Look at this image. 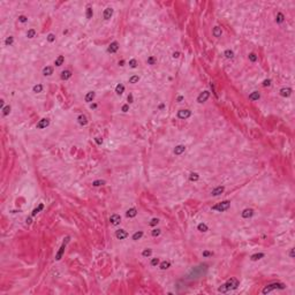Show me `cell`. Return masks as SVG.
Here are the masks:
<instances>
[{"label":"cell","instance_id":"1","mask_svg":"<svg viewBox=\"0 0 295 295\" xmlns=\"http://www.w3.org/2000/svg\"><path fill=\"white\" fill-rule=\"evenodd\" d=\"M237 286H239V281L236 280L235 278H231L230 280H227L225 284H223L218 288V292H220V293H227L230 290H233V289L237 288Z\"/></svg>","mask_w":295,"mask_h":295},{"label":"cell","instance_id":"2","mask_svg":"<svg viewBox=\"0 0 295 295\" xmlns=\"http://www.w3.org/2000/svg\"><path fill=\"white\" fill-rule=\"evenodd\" d=\"M285 288V285L281 284V282H274V284H271V285H268L265 286L264 289H263V294H268L270 292H272L273 289H284Z\"/></svg>","mask_w":295,"mask_h":295},{"label":"cell","instance_id":"3","mask_svg":"<svg viewBox=\"0 0 295 295\" xmlns=\"http://www.w3.org/2000/svg\"><path fill=\"white\" fill-rule=\"evenodd\" d=\"M231 206V203L228 201H225V202H221V203L217 204V205H213L212 206V210L213 211H218V212H223V211L228 210Z\"/></svg>","mask_w":295,"mask_h":295},{"label":"cell","instance_id":"4","mask_svg":"<svg viewBox=\"0 0 295 295\" xmlns=\"http://www.w3.org/2000/svg\"><path fill=\"white\" fill-rule=\"evenodd\" d=\"M68 241H69V237H66L65 242L62 243V246L60 247V250H59V251H58V254H57V256H55V261H60V259H61V257H62V255H64V252H65L66 246H67V243H68Z\"/></svg>","mask_w":295,"mask_h":295},{"label":"cell","instance_id":"5","mask_svg":"<svg viewBox=\"0 0 295 295\" xmlns=\"http://www.w3.org/2000/svg\"><path fill=\"white\" fill-rule=\"evenodd\" d=\"M190 115H191V112L189 110H180L177 112V118L181 119V120H186V119L189 118Z\"/></svg>","mask_w":295,"mask_h":295},{"label":"cell","instance_id":"6","mask_svg":"<svg viewBox=\"0 0 295 295\" xmlns=\"http://www.w3.org/2000/svg\"><path fill=\"white\" fill-rule=\"evenodd\" d=\"M209 97H210V92H209V91H203L202 93H199V96L197 97V102L202 104V103H204V102H206Z\"/></svg>","mask_w":295,"mask_h":295},{"label":"cell","instance_id":"7","mask_svg":"<svg viewBox=\"0 0 295 295\" xmlns=\"http://www.w3.org/2000/svg\"><path fill=\"white\" fill-rule=\"evenodd\" d=\"M115 236H117V239H119V240H123V239H126L128 236V233L125 230H118L115 232Z\"/></svg>","mask_w":295,"mask_h":295},{"label":"cell","instance_id":"8","mask_svg":"<svg viewBox=\"0 0 295 295\" xmlns=\"http://www.w3.org/2000/svg\"><path fill=\"white\" fill-rule=\"evenodd\" d=\"M118 50H119L118 42H113V43H111L110 46H108V48H107V51H108L110 53H115Z\"/></svg>","mask_w":295,"mask_h":295},{"label":"cell","instance_id":"9","mask_svg":"<svg viewBox=\"0 0 295 295\" xmlns=\"http://www.w3.org/2000/svg\"><path fill=\"white\" fill-rule=\"evenodd\" d=\"M48 125H50V120L48 119H42V120H39V122L37 123V128H39V129L46 128Z\"/></svg>","mask_w":295,"mask_h":295},{"label":"cell","instance_id":"10","mask_svg":"<svg viewBox=\"0 0 295 295\" xmlns=\"http://www.w3.org/2000/svg\"><path fill=\"white\" fill-rule=\"evenodd\" d=\"M110 221H111L112 225H119L120 221H121V217L119 215H112L111 218H110Z\"/></svg>","mask_w":295,"mask_h":295},{"label":"cell","instance_id":"11","mask_svg":"<svg viewBox=\"0 0 295 295\" xmlns=\"http://www.w3.org/2000/svg\"><path fill=\"white\" fill-rule=\"evenodd\" d=\"M112 15H113V9H112L111 7H107L105 11H104V14H103L104 19L105 20H110L112 17Z\"/></svg>","mask_w":295,"mask_h":295},{"label":"cell","instance_id":"12","mask_svg":"<svg viewBox=\"0 0 295 295\" xmlns=\"http://www.w3.org/2000/svg\"><path fill=\"white\" fill-rule=\"evenodd\" d=\"M290 95H292V89L290 88H282V89H280V96L289 97Z\"/></svg>","mask_w":295,"mask_h":295},{"label":"cell","instance_id":"13","mask_svg":"<svg viewBox=\"0 0 295 295\" xmlns=\"http://www.w3.org/2000/svg\"><path fill=\"white\" fill-rule=\"evenodd\" d=\"M241 215H242L243 218H250V217L254 215V210L252 209H244Z\"/></svg>","mask_w":295,"mask_h":295},{"label":"cell","instance_id":"14","mask_svg":"<svg viewBox=\"0 0 295 295\" xmlns=\"http://www.w3.org/2000/svg\"><path fill=\"white\" fill-rule=\"evenodd\" d=\"M127 217L128 218H134V217H136V215H137V210L135 209V208H131V209H129V210H127Z\"/></svg>","mask_w":295,"mask_h":295},{"label":"cell","instance_id":"15","mask_svg":"<svg viewBox=\"0 0 295 295\" xmlns=\"http://www.w3.org/2000/svg\"><path fill=\"white\" fill-rule=\"evenodd\" d=\"M184 150H186V146L184 145H177V146H175V149H174V153L179 156V155L183 153Z\"/></svg>","mask_w":295,"mask_h":295},{"label":"cell","instance_id":"16","mask_svg":"<svg viewBox=\"0 0 295 295\" xmlns=\"http://www.w3.org/2000/svg\"><path fill=\"white\" fill-rule=\"evenodd\" d=\"M224 190H225L224 187H217V188H215V189L212 190V195L213 196H219L220 194L224 193Z\"/></svg>","mask_w":295,"mask_h":295},{"label":"cell","instance_id":"17","mask_svg":"<svg viewBox=\"0 0 295 295\" xmlns=\"http://www.w3.org/2000/svg\"><path fill=\"white\" fill-rule=\"evenodd\" d=\"M95 96H96V93H95L93 91L88 92V93L85 95V102H86V103H90V102H92V100H93V98H95Z\"/></svg>","mask_w":295,"mask_h":295},{"label":"cell","instance_id":"18","mask_svg":"<svg viewBox=\"0 0 295 295\" xmlns=\"http://www.w3.org/2000/svg\"><path fill=\"white\" fill-rule=\"evenodd\" d=\"M72 77V72L70 70H64V72L61 73V79L62 80H68V79H70Z\"/></svg>","mask_w":295,"mask_h":295},{"label":"cell","instance_id":"19","mask_svg":"<svg viewBox=\"0 0 295 295\" xmlns=\"http://www.w3.org/2000/svg\"><path fill=\"white\" fill-rule=\"evenodd\" d=\"M43 74H44L45 76H50V75H52V74H53V68H52V67H50V66H46L45 68L43 69Z\"/></svg>","mask_w":295,"mask_h":295},{"label":"cell","instance_id":"20","mask_svg":"<svg viewBox=\"0 0 295 295\" xmlns=\"http://www.w3.org/2000/svg\"><path fill=\"white\" fill-rule=\"evenodd\" d=\"M77 120H79V123L82 126H85L86 123H88V119H86V117L85 115H83V114H81L79 118H77Z\"/></svg>","mask_w":295,"mask_h":295},{"label":"cell","instance_id":"21","mask_svg":"<svg viewBox=\"0 0 295 295\" xmlns=\"http://www.w3.org/2000/svg\"><path fill=\"white\" fill-rule=\"evenodd\" d=\"M259 97H261V95H259V92H257V91H254L252 93H250L249 95L250 100H258Z\"/></svg>","mask_w":295,"mask_h":295},{"label":"cell","instance_id":"22","mask_svg":"<svg viewBox=\"0 0 295 295\" xmlns=\"http://www.w3.org/2000/svg\"><path fill=\"white\" fill-rule=\"evenodd\" d=\"M123 91H125V85H122V84H118V85H117V88H115V92H117V95H122V93H123Z\"/></svg>","mask_w":295,"mask_h":295},{"label":"cell","instance_id":"23","mask_svg":"<svg viewBox=\"0 0 295 295\" xmlns=\"http://www.w3.org/2000/svg\"><path fill=\"white\" fill-rule=\"evenodd\" d=\"M264 257V254L263 252H258V254H254V255L251 256L250 258H251V261H258V259H261V258H263Z\"/></svg>","mask_w":295,"mask_h":295},{"label":"cell","instance_id":"24","mask_svg":"<svg viewBox=\"0 0 295 295\" xmlns=\"http://www.w3.org/2000/svg\"><path fill=\"white\" fill-rule=\"evenodd\" d=\"M64 61H65V58H64L62 55H59V57L55 59V61H54V65L59 67V66H61L62 64H64Z\"/></svg>","mask_w":295,"mask_h":295},{"label":"cell","instance_id":"25","mask_svg":"<svg viewBox=\"0 0 295 295\" xmlns=\"http://www.w3.org/2000/svg\"><path fill=\"white\" fill-rule=\"evenodd\" d=\"M213 36L215 37H220L221 36V28L215 27V29H213Z\"/></svg>","mask_w":295,"mask_h":295},{"label":"cell","instance_id":"26","mask_svg":"<svg viewBox=\"0 0 295 295\" xmlns=\"http://www.w3.org/2000/svg\"><path fill=\"white\" fill-rule=\"evenodd\" d=\"M171 266V263L168 261H164V262L160 263V269L161 270H167Z\"/></svg>","mask_w":295,"mask_h":295},{"label":"cell","instance_id":"27","mask_svg":"<svg viewBox=\"0 0 295 295\" xmlns=\"http://www.w3.org/2000/svg\"><path fill=\"white\" fill-rule=\"evenodd\" d=\"M284 20H285L284 14H282V13H278V14H277V16H275V21H277L278 23H282V22H284Z\"/></svg>","mask_w":295,"mask_h":295},{"label":"cell","instance_id":"28","mask_svg":"<svg viewBox=\"0 0 295 295\" xmlns=\"http://www.w3.org/2000/svg\"><path fill=\"white\" fill-rule=\"evenodd\" d=\"M142 236H143V232H142V231H139V232H136V233H134V235H133V240L137 241V240H139V239H141Z\"/></svg>","mask_w":295,"mask_h":295},{"label":"cell","instance_id":"29","mask_svg":"<svg viewBox=\"0 0 295 295\" xmlns=\"http://www.w3.org/2000/svg\"><path fill=\"white\" fill-rule=\"evenodd\" d=\"M224 55H225L227 59H232V58L234 57V52H233V51H231V50H226V51H225V53H224Z\"/></svg>","mask_w":295,"mask_h":295},{"label":"cell","instance_id":"30","mask_svg":"<svg viewBox=\"0 0 295 295\" xmlns=\"http://www.w3.org/2000/svg\"><path fill=\"white\" fill-rule=\"evenodd\" d=\"M197 228H198V231H201V232H206V231L209 230L208 228V226L205 225V224H203V223H201L198 226H197Z\"/></svg>","mask_w":295,"mask_h":295},{"label":"cell","instance_id":"31","mask_svg":"<svg viewBox=\"0 0 295 295\" xmlns=\"http://www.w3.org/2000/svg\"><path fill=\"white\" fill-rule=\"evenodd\" d=\"M33 92H36V93H39V92H42L43 91V85L42 84H37V85H35L33 86Z\"/></svg>","mask_w":295,"mask_h":295},{"label":"cell","instance_id":"32","mask_svg":"<svg viewBox=\"0 0 295 295\" xmlns=\"http://www.w3.org/2000/svg\"><path fill=\"white\" fill-rule=\"evenodd\" d=\"M27 36H28V38H33V37L36 36V30H35V29H30V30H28Z\"/></svg>","mask_w":295,"mask_h":295},{"label":"cell","instance_id":"33","mask_svg":"<svg viewBox=\"0 0 295 295\" xmlns=\"http://www.w3.org/2000/svg\"><path fill=\"white\" fill-rule=\"evenodd\" d=\"M138 81H139V77H138L137 75H134V76H131L130 79H129V83H131V84H135V83H137Z\"/></svg>","mask_w":295,"mask_h":295},{"label":"cell","instance_id":"34","mask_svg":"<svg viewBox=\"0 0 295 295\" xmlns=\"http://www.w3.org/2000/svg\"><path fill=\"white\" fill-rule=\"evenodd\" d=\"M106 181L105 180H96V181H93V186L95 187H99V186H103V184H105Z\"/></svg>","mask_w":295,"mask_h":295},{"label":"cell","instance_id":"35","mask_svg":"<svg viewBox=\"0 0 295 295\" xmlns=\"http://www.w3.org/2000/svg\"><path fill=\"white\" fill-rule=\"evenodd\" d=\"M198 179H199V175H198L197 173H191V174H190V177H189L190 181H197Z\"/></svg>","mask_w":295,"mask_h":295},{"label":"cell","instance_id":"36","mask_svg":"<svg viewBox=\"0 0 295 295\" xmlns=\"http://www.w3.org/2000/svg\"><path fill=\"white\" fill-rule=\"evenodd\" d=\"M14 42V37H12V36H9V37H7L6 40H5V44H6L7 46H11L12 44H13Z\"/></svg>","mask_w":295,"mask_h":295},{"label":"cell","instance_id":"37","mask_svg":"<svg viewBox=\"0 0 295 295\" xmlns=\"http://www.w3.org/2000/svg\"><path fill=\"white\" fill-rule=\"evenodd\" d=\"M92 15H93V12H92V8H90V7H88L86 8V19H92Z\"/></svg>","mask_w":295,"mask_h":295},{"label":"cell","instance_id":"38","mask_svg":"<svg viewBox=\"0 0 295 295\" xmlns=\"http://www.w3.org/2000/svg\"><path fill=\"white\" fill-rule=\"evenodd\" d=\"M43 208H44V205H43V204H39V205H38V208H36V209L32 211V216H36L39 211L43 210Z\"/></svg>","mask_w":295,"mask_h":295},{"label":"cell","instance_id":"39","mask_svg":"<svg viewBox=\"0 0 295 295\" xmlns=\"http://www.w3.org/2000/svg\"><path fill=\"white\" fill-rule=\"evenodd\" d=\"M151 254H152V250L149 249V248L144 249L143 250V252H142V255L144 256V257H149V256H151Z\"/></svg>","mask_w":295,"mask_h":295},{"label":"cell","instance_id":"40","mask_svg":"<svg viewBox=\"0 0 295 295\" xmlns=\"http://www.w3.org/2000/svg\"><path fill=\"white\" fill-rule=\"evenodd\" d=\"M2 113H4V115H8V114L11 113V106L4 107V108H2Z\"/></svg>","mask_w":295,"mask_h":295},{"label":"cell","instance_id":"41","mask_svg":"<svg viewBox=\"0 0 295 295\" xmlns=\"http://www.w3.org/2000/svg\"><path fill=\"white\" fill-rule=\"evenodd\" d=\"M129 66H130L131 68H136V67H137V61H136L135 59L129 60Z\"/></svg>","mask_w":295,"mask_h":295},{"label":"cell","instance_id":"42","mask_svg":"<svg viewBox=\"0 0 295 295\" xmlns=\"http://www.w3.org/2000/svg\"><path fill=\"white\" fill-rule=\"evenodd\" d=\"M249 60H250V61H252V62L257 61V55H256L255 53H250V54H249Z\"/></svg>","mask_w":295,"mask_h":295},{"label":"cell","instance_id":"43","mask_svg":"<svg viewBox=\"0 0 295 295\" xmlns=\"http://www.w3.org/2000/svg\"><path fill=\"white\" fill-rule=\"evenodd\" d=\"M158 264H159V259L158 258H152L151 259V265L152 266H157Z\"/></svg>","mask_w":295,"mask_h":295},{"label":"cell","instance_id":"44","mask_svg":"<svg viewBox=\"0 0 295 295\" xmlns=\"http://www.w3.org/2000/svg\"><path fill=\"white\" fill-rule=\"evenodd\" d=\"M47 40H48L50 43H52V42H54V40H55V36H54L53 33H50V35L47 36Z\"/></svg>","mask_w":295,"mask_h":295},{"label":"cell","instance_id":"45","mask_svg":"<svg viewBox=\"0 0 295 295\" xmlns=\"http://www.w3.org/2000/svg\"><path fill=\"white\" fill-rule=\"evenodd\" d=\"M158 223H159V219H157V218H153V219L150 221V226H156Z\"/></svg>","mask_w":295,"mask_h":295},{"label":"cell","instance_id":"46","mask_svg":"<svg viewBox=\"0 0 295 295\" xmlns=\"http://www.w3.org/2000/svg\"><path fill=\"white\" fill-rule=\"evenodd\" d=\"M151 234H152V236H159L160 235V230H153L151 232Z\"/></svg>","mask_w":295,"mask_h":295},{"label":"cell","instance_id":"47","mask_svg":"<svg viewBox=\"0 0 295 295\" xmlns=\"http://www.w3.org/2000/svg\"><path fill=\"white\" fill-rule=\"evenodd\" d=\"M27 20H28V19H27V16H24V15H20V16H19V21L22 22V23L27 22Z\"/></svg>","mask_w":295,"mask_h":295},{"label":"cell","instance_id":"48","mask_svg":"<svg viewBox=\"0 0 295 295\" xmlns=\"http://www.w3.org/2000/svg\"><path fill=\"white\" fill-rule=\"evenodd\" d=\"M155 62H156V59H155L153 57H150V58L148 59V64H149V65H153Z\"/></svg>","mask_w":295,"mask_h":295},{"label":"cell","instance_id":"49","mask_svg":"<svg viewBox=\"0 0 295 295\" xmlns=\"http://www.w3.org/2000/svg\"><path fill=\"white\" fill-rule=\"evenodd\" d=\"M270 84H271V80H264V82H263L264 86H269Z\"/></svg>","mask_w":295,"mask_h":295},{"label":"cell","instance_id":"50","mask_svg":"<svg viewBox=\"0 0 295 295\" xmlns=\"http://www.w3.org/2000/svg\"><path fill=\"white\" fill-rule=\"evenodd\" d=\"M129 111V105L128 104H126V105L122 106V112H128Z\"/></svg>","mask_w":295,"mask_h":295},{"label":"cell","instance_id":"51","mask_svg":"<svg viewBox=\"0 0 295 295\" xmlns=\"http://www.w3.org/2000/svg\"><path fill=\"white\" fill-rule=\"evenodd\" d=\"M213 254L210 252V251H203V256L204 257H209V256H212Z\"/></svg>","mask_w":295,"mask_h":295},{"label":"cell","instance_id":"52","mask_svg":"<svg viewBox=\"0 0 295 295\" xmlns=\"http://www.w3.org/2000/svg\"><path fill=\"white\" fill-rule=\"evenodd\" d=\"M95 141H96L98 144H102V143H103V139H100L99 137H96V138H95Z\"/></svg>","mask_w":295,"mask_h":295},{"label":"cell","instance_id":"53","mask_svg":"<svg viewBox=\"0 0 295 295\" xmlns=\"http://www.w3.org/2000/svg\"><path fill=\"white\" fill-rule=\"evenodd\" d=\"M180 57V53L179 52H174L173 53V58H179Z\"/></svg>","mask_w":295,"mask_h":295},{"label":"cell","instance_id":"54","mask_svg":"<svg viewBox=\"0 0 295 295\" xmlns=\"http://www.w3.org/2000/svg\"><path fill=\"white\" fill-rule=\"evenodd\" d=\"M128 102H129V103H133V95H129V96H128Z\"/></svg>","mask_w":295,"mask_h":295},{"label":"cell","instance_id":"55","mask_svg":"<svg viewBox=\"0 0 295 295\" xmlns=\"http://www.w3.org/2000/svg\"><path fill=\"white\" fill-rule=\"evenodd\" d=\"M289 255H290V257H292V258H294V249H292V250H290V252H289Z\"/></svg>","mask_w":295,"mask_h":295},{"label":"cell","instance_id":"56","mask_svg":"<svg viewBox=\"0 0 295 295\" xmlns=\"http://www.w3.org/2000/svg\"><path fill=\"white\" fill-rule=\"evenodd\" d=\"M177 102H182V100H183V97H182V96H179V97L177 98Z\"/></svg>","mask_w":295,"mask_h":295},{"label":"cell","instance_id":"57","mask_svg":"<svg viewBox=\"0 0 295 295\" xmlns=\"http://www.w3.org/2000/svg\"><path fill=\"white\" fill-rule=\"evenodd\" d=\"M0 107H1V110L4 108V99H1V100H0Z\"/></svg>","mask_w":295,"mask_h":295},{"label":"cell","instance_id":"58","mask_svg":"<svg viewBox=\"0 0 295 295\" xmlns=\"http://www.w3.org/2000/svg\"><path fill=\"white\" fill-rule=\"evenodd\" d=\"M119 65H120V66H125V61H123V60L119 61Z\"/></svg>","mask_w":295,"mask_h":295},{"label":"cell","instance_id":"59","mask_svg":"<svg viewBox=\"0 0 295 295\" xmlns=\"http://www.w3.org/2000/svg\"><path fill=\"white\" fill-rule=\"evenodd\" d=\"M27 224H31V219L30 218H27Z\"/></svg>","mask_w":295,"mask_h":295},{"label":"cell","instance_id":"60","mask_svg":"<svg viewBox=\"0 0 295 295\" xmlns=\"http://www.w3.org/2000/svg\"><path fill=\"white\" fill-rule=\"evenodd\" d=\"M90 107H91V108H96V107H97V104H92Z\"/></svg>","mask_w":295,"mask_h":295}]
</instances>
